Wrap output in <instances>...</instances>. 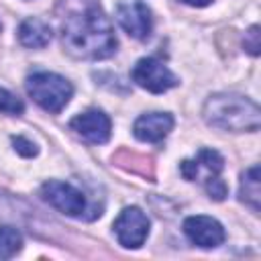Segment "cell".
<instances>
[{
	"label": "cell",
	"instance_id": "cell-1",
	"mask_svg": "<svg viewBox=\"0 0 261 261\" xmlns=\"http://www.w3.org/2000/svg\"><path fill=\"white\" fill-rule=\"evenodd\" d=\"M57 20L63 49L75 59H106L116 51V35L98 0H59Z\"/></svg>",
	"mask_w": 261,
	"mask_h": 261
},
{
	"label": "cell",
	"instance_id": "cell-2",
	"mask_svg": "<svg viewBox=\"0 0 261 261\" xmlns=\"http://www.w3.org/2000/svg\"><path fill=\"white\" fill-rule=\"evenodd\" d=\"M202 116L210 126L230 133H255L261 126L259 106L247 96L232 92L212 94L204 102Z\"/></svg>",
	"mask_w": 261,
	"mask_h": 261
},
{
	"label": "cell",
	"instance_id": "cell-3",
	"mask_svg": "<svg viewBox=\"0 0 261 261\" xmlns=\"http://www.w3.org/2000/svg\"><path fill=\"white\" fill-rule=\"evenodd\" d=\"M27 92L43 110L57 114L73 96V86L59 73L35 71L27 77Z\"/></svg>",
	"mask_w": 261,
	"mask_h": 261
},
{
	"label": "cell",
	"instance_id": "cell-4",
	"mask_svg": "<svg viewBox=\"0 0 261 261\" xmlns=\"http://www.w3.org/2000/svg\"><path fill=\"white\" fill-rule=\"evenodd\" d=\"M133 82L151 94H163L179 84L175 73L155 57H143L133 67Z\"/></svg>",
	"mask_w": 261,
	"mask_h": 261
},
{
	"label": "cell",
	"instance_id": "cell-5",
	"mask_svg": "<svg viewBox=\"0 0 261 261\" xmlns=\"http://www.w3.org/2000/svg\"><path fill=\"white\" fill-rule=\"evenodd\" d=\"M41 196L61 214L77 218V216H84L86 212V196L67 181H59V179L45 181L41 186Z\"/></svg>",
	"mask_w": 261,
	"mask_h": 261
},
{
	"label": "cell",
	"instance_id": "cell-6",
	"mask_svg": "<svg viewBox=\"0 0 261 261\" xmlns=\"http://www.w3.org/2000/svg\"><path fill=\"white\" fill-rule=\"evenodd\" d=\"M112 228H114V234L122 247L139 249L149 234V218L141 208L128 206L118 214Z\"/></svg>",
	"mask_w": 261,
	"mask_h": 261
},
{
	"label": "cell",
	"instance_id": "cell-7",
	"mask_svg": "<svg viewBox=\"0 0 261 261\" xmlns=\"http://www.w3.org/2000/svg\"><path fill=\"white\" fill-rule=\"evenodd\" d=\"M116 20L133 39L139 41H145L153 29L151 10L143 2H120L116 6Z\"/></svg>",
	"mask_w": 261,
	"mask_h": 261
},
{
	"label": "cell",
	"instance_id": "cell-8",
	"mask_svg": "<svg viewBox=\"0 0 261 261\" xmlns=\"http://www.w3.org/2000/svg\"><path fill=\"white\" fill-rule=\"evenodd\" d=\"M184 232L194 245H198L202 249H214V247L222 245L224 237H226L222 224L216 218L204 216V214L188 216L184 220Z\"/></svg>",
	"mask_w": 261,
	"mask_h": 261
},
{
	"label": "cell",
	"instance_id": "cell-9",
	"mask_svg": "<svg viewBox=\"0 0 261 261\" xmlns=\"http://www.w3.org/2000/svg\"><path fill=\"white\" fill-rule=\"evenodd\" d=\"M69 126L84 141H88L92 145H104L110 139V128H112L108 114H104L98 108H92V110H86V112L77 114L69 122Z\"/></svg>",
	"mask_w": 261,
	"mask_h": 261
},
{
	"label": "cell",
	"instance_id": "cell-10",
	"mask_svg": "<svg viewBox=\"0 0 261 261\" xmlns=\"http://www.w3.org/2000/svg\"><path fill=\"white\" fill-rule=\"evenodd\" d=\"M171 128L173 116L169 112H147L141 114L133 124L135 137L143 143H159L169 135Z\"/></svg>",
	"mask_w": 261,
	"mask_h": 261
},
{
	"label": "cell",
	"instance_id": "cell-11",
	"mask_svg": "<svg viewBox=\"0 0 261 261\" xmlns=\"http://www.w3.org/2000/svg\"><path fill=\"white\" fill-rule=\"evenodd\" d=\"M18 41L29 49H41L51 41V27L41 18H27L18 27Z\"/></svg>",
	"mask_w": 261,
	"mask_h": 261
},
{
	"label": "cell",
	"instance_id": "cell-12",
	"mask_svg": "<svg viewBox=\"0 0 261 261\" xmlns=\"http://www.w3.org/2000/svg\"><path fill=\"white\" fill-rule=\"evenodd\" d=\"M241 202L251 206L255 212L261 208V179H259V165H251L241 175V190H239Z\"/></svg>",
	"mask_w": 261,
	"mask_h": 261
},
{
	"label": "cell",
	"instance_id": "cell-13",
	"mask_svg": "<svg viewBox=\"0 0 261 261\" xmlns=\"http://www.w3.org/2000/svg\"><path fill=\"white\" fill-rule=\"evenodd\" d=\"M112 161L133 173H139V175H145V177H153V161L151 157H145V155H139V153H128V151H118Z\"/></svg>",
	"mask_w": 261,
	"mask_h": 261
},
{
	"label": "cell",
	"instance_id": "cell-14",
	"mask_svg": "<svg viewBox=\"0 0 261 261\" xmlns=\"http://www.w3.org/2000/svg\"><path fill=\"white\" fill-rule=\"evenodd\" d=\"M22 247V237L14 226H0V259L14 257Z\"/></svg>",
	"mask_w": 261,
	"mask_h": 261
},
{
	"label": "cell",
	"instance_id": "cell-15",
	"mask_svg": "<svg viewBox=\"0 0 261 261\" xmlns=\"http://www.w3.org/2000/svg\"><path fill=\"white\" fill-rule=\"evenodd\" d=\"M194 163H196L198 173H200L202 167L208 171V175H218L224 169V159L214 149H200L198 155H196V159H194Z\"/></svg>",
	"mask_w": 261,
	"mask_h": 261
},
{
	"label": "cell",
	"instance_id": "cell-16",
	"mask_svg": "<svg viewBox=\"0 0 261 261\" xmlns=\"http://www.w3.org/2000/svg\"><path fill=\"white\" fill-rule=\"evenodd\" d=\"M0 112L4 114H12V116H18L24 112V104L20 98H16L14 94H10L8 90L0 88Z\"/></svg>",
	"mask_w": 261,
	"mask_h": 261
},
{
	"label": "cell",
	"instance_id": "cell-17",
	"mask_svg": "<svg viewBox=\"0 0 261 261\" xmlns=\"http://www.w3.org/2000/svg\"><path fill=\"white\" fill-rule=\"evenodd\" d=\"M206 192H208V196H210L212 200L220 202V200L226 198L228 188H226V184H224L218 175H208V177H206Z\"/></svg>",
	"mask_w": 261,
	"mask_h": 261
},
{
	"label": "cell",
	"instance_id": "cell-18",
	"mask_svg": "<svg viewBox=\"0 0 261 261\" xmlns=\"http://www.w3.org/2000/svg\"><path fill=\"white\" fill-rule=\"evenodd\" d=\"M243 47L247 53L251 55H259V49H261V33H259V27L253 24L247 33H245V39H243Z\"/></svg>",
	"mask_w": 261,
	"mask_h": 261
},
{
	"label": "cell",
	"instance_id": "cell-19",
	"mask_svg": "<svg viewBox=\"0 0 261 261\" xmlns=\"http://www.w3.org/2000/svg\"><path fill=\"white\" fill-rule=\"evenodd\" d=\"M12 145L16 149V153H20L22 157H33L37 155V145L24 137H12Z\"/></svg>",
	"mask_w": 261,
	"mask_h": 261
},
{
	"label": "cell",
	"instance_id": "cell-20",
	"mask_svg": "<svg viewBox=\"0 0 261 261\" xmlns=\"http://www.w3.org/2000/svg\"><path fill=\"white\" fill-rule=\"evenodd\" d=\"M184 4H190V6H198V8H202V6H208L212 0H181Z\"/></svg>",
	"mask_w": 261,
	"mask_h": 261
}]
</instances>
